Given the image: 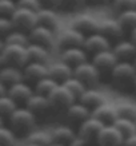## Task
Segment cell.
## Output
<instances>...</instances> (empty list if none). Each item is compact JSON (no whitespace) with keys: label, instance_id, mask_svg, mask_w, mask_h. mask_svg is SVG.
I'll return each mask as SVG.
<instances>
[{"label":"cell","instance_id":"60d3db41","mask_svg":"<svg viewBox=\"0 0 136 146\" xmlns=\"http://www.w3.org/2000/svg\"><path fill=\"white\" fill-rule=\"evenodd\" d=\"M15 3H16V7L31 9V11H37L41 8L39 0H16Z\"/></svg>","mask_w":136,"mask_h":146},{"label":"cell","instance_id":"4dcf8cb0","mask_svg":"<svg viewBox=\"0 0 136 146\" xmlns=\"http://www.w3.org/2000/svg\"><path fill=\"white\" fill-rule=\"evenodd\" d=\"M112 125H115V127L123 134L124 138L129 137V135H132V134H136L135 121H131V119H127V118H120V117H118L116 121H115Z\"/></svg>","mask_w":136,"mask_h":146},{"label":"cell","instance_id":"c3c4849f","mask_svg":"<svg viewBox=\"0 0 136 146\" xmlns=\"http://www.w3.org/2000/svg\"><path fill=\"white\" fill-rule=\"evenodd\" d=\"M132 91L135 93V95H136V76H135V80H133V86H132Z\"/></svg>","mask_w":136,"mask_h":146},{"label":"cell","instance_id":"1f68e13d","mask_svg":"<svg viewBox=\"0 0 136 146\" xmlns=\"http://www.w3.org/2000/svg\"><path fill=\"white\" fill-rule=\"evenodd\" d=\"M16 107H18L16 102L11 97H8L7 93L0 95V117L1 118H8Z\"/></svg>","mask_w":136,"mask_h":146},{"label":"cell","instance_id":"5b68a950","mask_svg":"<svg viewBox=\"0 0 136 146\" xmlns=\"http://www.w3.org/2000/svg\"><path fill=\"white\" fill-rule=\"evenodd\" d=\"M72 76L79 79L87 89H95L100 82V75L97 72L96 67L92 64V62H88V60L74 67Z\"/></svg>","mask_w":136,"mask_h":146},{"label":"cell","instance_id":"e575fe53","mask_svg":"<svg viewBox=\"0 0 136 146\" xmlns=\"http://www.w3.org/2000/svg\"><path fill=\"white\" fill-rule=\"evenodd\" d=\"M16 138L18 137L9 127L4 125L0 126V146H15Z\"/></svg>","mask_w":136,"mask_h":146},{"label":"cell","instance_id":"7dc6e473","mask_svg":"<svg viewBox=\"0 0 136 146\" xmlns=\"http://www.w3.org/2000/svg\"><path fill=\"white\" fill-rule=\"evenodd\" d=\"M5 93H7V87L0 82V95H3V94H5Z\"/></svg>","mask_w":136,"mask_h":146},{"label":"cell","instance_id":"ee69618b","mask_svg":"<svg viewBox=\"0 0 136 146\" xmlns=\"http://www.w3.org/2000/svg\"><path fill=\"white\" fill-rule=\"evenodd\" d=\"M123 146H136V134H132L129 137L124 138Z\"/></svg>","mask_w":136,"mask_h":146},{"label":"cell","instance_id":"d6986e66","mask_svg":"<svg viewBox=\"0 0 136 146\" xmlns=\"http://www.w3.org/2000/svg\"><path fill=\"white\" fill-rule=\"evenodd\" d=\"M97 26H99V22L89 15H80L78 18H75L71 23V27L79 31L80 34H83L84 36L97 32Z\"/></svg>","mask_w":136,"mask_h":146},{"label":"cell","instance_id":"4fadbf2b","mask_svg":"<svg viewBox=\"0 0 136 146\" xmlns=\"http://www.w3.org/2000/svg\"><path fill=\"white\" fill-rule=\"evenodd\" d=\"M32 94H34V87L30 83H27L26 80H20L18 83L7 87V95L12 98L18 106L19 105L24 106Z\"/></svg>","mask_w":136,"mask_h":146},{"label":"cell","instance_id":"52a82bcc","mask_svg":"<svg viewBox=\"0 0 136 146\" xmlns=\"http://www.w3.org/2000/svg\"><path fill=\"white\" fill-rule=\"evenodd\" d=\"M92 64L96 67L97 72L101 78H108L110 79L111 71L115 67V64L118 63V59L115 56V54L112 52V50H104V51H100V52L92 55Z\"/></svg>","mask_w":136,"mask_h":146},{"label":"cell","instance_id":"603a6c76","mask_svg":"<svg viewBox=\"0 0 136 146\" xmlns=\"http://www.w3.org/2000/svg\"><path fill=\"white\" fill-rule=\"evenodd\" d=\"M72 70H74L72 67L60 60V62L52 63L51 66H48V76L52 78L56 83L62 84L72 76Z\"/></svg>","mask_w":136,"mask_h":146},{"label":"cell","instance_id":"816d5d0a","mask_svg":"<svg viewBox=\"0 0 136 146\" xmlns=\"http://www.w3.org/2000/svg\"><path fill=\"white\" fill-rule=\"evenodd\" d=\"M48 146H66V145H60V143H49Z\"/></svg>","mask_w":136,"mask_h":146},{"label":"cell","instance_id":"d6a6232c","mask_svg":"<svg viewBox=\"0 0 136 146\" xmlns=\"http://www.w3.org/2000/svg\"><path fill=\"white\" fill-rule=\"evenodd\" d=\"M4 44H22V46H27L30 42H28V35L26 32L19 31V30H15L13 28L12 31L9 32L8 35L5 36L4 39Z\"/></svg>","mask_w":136,"mask_h":146},{"label":"cell","instance_id":"b9f144b4","mask_svg":"<svg viewBox=\"0 0 136 146\" xmlns=\"http://www.w3.org/2000/svg\"><path fill=\"white\" fill-rule=\"evenodd\" d=\"M93 145H95L93 142L87 141V139H84L83 137H80L78 134H76V137L68 143V146H93Z\"/></svg>","mask_w":136,"mask_h":146},{"label":"cell","instance_id":"30bf717a","mask_svg":"<svg viewBox=\"0 0 136 146\" xmlns=\"http://www.w3.org/2000/svg\"><path fill=\"white\" fill-rule=\"evenodd\" d=\"M97 32L103 35L105 39L111 43V46L118 43L119 40L123 39L124 32L116 19H105L103 22H99Z\"/></svg>","mask_w":136,"mask_h":146},{"label":"cell","instance_id":"8fae6325","mask_svg":"<svg viewBox=\"0 0 136 146\" xmlns=\"http://www.w3.org/2000/svg\"><path fill=\"white\" fill-rule=\"evenodd\" d=\"M22 72L23 80L34 86L36 82H39L44 76L48 75V66L45 63L40 62H27V64L22 68Z\"/></svg>","mask_w":136,"mask_h":146},{"label":"cell","instance_id":"6da1fadb","mask_svg":"<svg viewBox=\"0 0 136 146\" xmlns=\"http://www.w3.org/2000/svg\"><path fill=\"white\" fill-rule=\"evenodd\" d=\"M135 76L136 68L131 62H118L111 71L110 80L114 89L120 93H128L132 91Z\"/></svg>","mask_w":136,"mask_h":146},{"label":"cell","instance_id":"f6af8a7d","mask_svg":"<svg viewBox=\"0 0 136 146\" xmlns=\"http://www.w3.org/2000/svg\"><path fill=\"white\" fill-rule=\"evenodd\" d=\"M110 0H85V4H91V5H103Z\"/></svg>","mask_w":136,"mask_h":146},{"label":"cell","instance_id":"9f6ffc18","mask_svg":"<svg viewBox=\"0 0 136 146\" xmlns=\"http://www.w3.org/2000/svg\"><path fill=\"white\" fill-rule=\"evenodd\" d=\"M135 126H136V119H135Z\"/></svg>","mask_w":136,"mask_h":146},{"label":"cell","instance_id":"f546056e","mask_svg":"<svg viewBox=\"0 0 136 146\" xmlns=\"http://www.w3.org/2000/svg\"><path fill=\"white\" fill-rule=\"evenodd\" d=\"M57 84L59 83H56L52 78H49V76L47 75V76H44L43 79H40L39 82H36L32 87H34V93L47 97V95H48V94L51 93L55 87H56Z\"/></svg>","mask_w":136,"mask_h":146},{"label":"cell","instance_id":"277c9868","mask_svg":"<svg viewBox=\"0 0 136 146\" xmlns=\"http://www.w3.org/2000/svg\"><path fill=\"white\" fill-rule=\"evenodd\" d=\"M27 46L22 44H4L3 50L0 51L4 66H12L23 68L27 64Z\"/></svg>","mask_w":136,"mask_h":146},{"label":"cell","instance_id":"f35d334b","mask_svg":"<svg viewBox=\"0 0 136 146\" xmlns=\"http://www.w3.org/2000/svg\"><path fill=\"white\" fill-rule=\"evenodd\" d=\"M111 3L114 9L118 12L136 8V0H111Z\"/></svg>","mask_w":136,"mask_h":146},{"label":"cell","instance_id":"7402d4cb","mask_svg":"<svg viewBox=\"0 0 136 146\" xmlns=\"http://www.w3.org/2000/svg\"><path fill=\"white\" fill-rule=\"evenodd\" d=\"M87 56L88 55L83 50V47H70L62 51V62H64L72 68L79 66L80 63L85 62Z\"/></svg>","mask_w":136,"mask_h":146},{"label":"cell","instance_id":"8992f818","mask_svg":"<svg viewBox=\"0 0 136 146\" xmlns=\"http://www.w3.org/2000/svg\"><path fill=\"white\" fill-rule=\"evenodd\" d=\"M11 22H12V26L15 30H19V31L28 34L37 24L36 11L16 7V9L11 15Z\"/></svg>","mask_w":136,"mask_h":146},{"label":"cell","instance_id":"7a4b0ae2","mask_svg":"<svg viewBox=\"0 0 136 146\" xmlns=\"http://www.w3.org/2000/svg\"><path fill=\"white\" fill-rule=\"evenodd\" d=\"M9 129L12 130L16 137H24L35 129L36 118L26 106H18L8 117Z\"/></svg>","mask_w":136,"mask_h":146},{"label":"cell","instance_id":"9a60e30c","mask_svg":"<svg viewBox=\"0 0 136 146\" xmlns=\"http://www.w3.org/2000/svg\"><path fill=\"white\" fill-rule=\"evenodd\" d=\"M27 35H28V42L30 43L44 46L47 48L52 47V44H53V36H55L53 35V31L47 28V27L36 24Z\"/></svg>","mask_w":136,"mask_h":146},{"label":"cell","instance_id":"ffe728a7","mask_svg":"<svg viewBox=\"0 0 136 146\" xmlns=\"http://www.w3.org/2000/svg\"><path fill=\"white\" fill-rule=\"evenodd\" d=\"M91 115L93 118H96L97 121H100L103 125H112L118 118V111L115 106L104 102L96 109H93L91 111Z\"/></svg>","mask_w":136,"mask_h":146},{"label":"cell","instance_id":"9c48e42d","mask_svg":"<svg viewBox=\"0 0 136 146\" xmlns=\"http://www.w3.org/2000/svg\"><path fill=\"white\" fill-rule=\"evenodd\" d=\"M123 134L115 127V125H103L96 137V146H123Z\"/></svg>","mask_w":136,"mask_h":146},{"label":"cell","instance_id":"4316f807","mask_svg":"<svg viewBox=\"0 0 136 146\" xmlns=\"http://www.w3.org/2000/svg\"><path fill=\"white\" fill-rule=\"evenodd\" d=\"M20 80H23L22 68L12 66H4L0 70V82L4 84L5 87H9V86L18 83Z\"/></svg>","mask_w":136,"mask_h":146},{"label":"cell","instance_id":"d590c367","mask_svg":"<svg viewBox=\"0 0 136 146\" xmlns=\"http://www.w3.org/2000/svg\"><path fill=\"white\" fill-rule=\"evenodd\" d=\"M118 117L120 118H127V119L135 121L136 119V106L132 103H122L116 106Z\"/></svg>","mask_w":136,"mask_h":146},{"label":"cell","instance_id":"bcb514c9","mask_svg":"<svg viewBox=\"0 0 136 146\" xmlns=\"http://www.w3.org/2000/svg\"><path fill=\"white\" fill-rule=\"evenodd\" d=\"M129 35H131V40H132V43H133V44L136 46V28L131 32V34H129Z\"/></svg>","mask_w":136,"mask_h":146},{"label":"cell","instance_id":"484cf974","mask_svg":"<svg viewBox=\"0 0 136 146\" xmlns=\"http://www.w3.org/2000/svg\"><path fill=\"white\" fill-rule=\"evenodd\" d=\"M26 48H27V59H28V62H40V63L48 62L49 52L47 47L35 44V43H28Z\"/></svg>","mask_w":136,"mask_h":146},{"label":"cell","instance_id":"7bdbcfd3","mask_svg":"<svg viewBox=\"0 0 136 146\" xmlns=\"http://www.w3.org/2000/svg\"><path fill=\"white\" fill-rule=\"evenodd\" d=\"M59 1L60 0H39L40 5L43 7V8H57L59 7Z\"/></svg>","mask_w":136,"mask_h":146},{"label":"cell","instance_id":"7c38bea8","mask_svg":"<svg viewBox=\"0 0 136 146\" xmlns=\"http://www.w3.org/2000/svg\"><path fill=\"white\" fill-rule=\"evenodd\" d=\"M66 115V119L68 121V125L72 127H79L80 123L84 122L88 117H91V111L88 110L87 107L81 105L80 102L75 101L64 113Z\"/></svg>","mask_w":136,"mask_h":146},{"label":"cell","instance_id":"11a10c76","mask_svg":"<svg viewBox=\"0 0 136 146\" xmlns=\"http://www.w3.org/2000/svg\"><path fill=\"white\" fill-rule=\"evenodd\" d=\"M1 125H3V118L0 117V126H1Z\"/></svg>","mask_w":136,"mask_h":146},{"label":"cell","instance_id":"8d00e7d4","mask_svg":"<svg viewBox=\"0 0 136 146\" xmlns=\"http://www.w3.org/2000/svg\"><path fill=\"white\" fill-rule=\"evenodd\" d=\"M83 5H85V0H60L57 8L63 9L66 12H75V11H79Z\"/></svg>","mask_w":136,"mask_h":146},{"label":"cell","instance_id":"f907efd6","mask_svg":"<svg viewBox=\"0 0 136 146\" xmlns=\"http://www.w3.org/2000/svg\"><path fill=\"white\" fill-rule=\"evenodd\" d=\"M3 47H4V40H3L1 38H0V51L3 50Z\"/></svg>","mask_w":136,"mask_h":146},{"label":"cell","instance_id":"6f0895ef","mask_svg":"<svg viewBox=\"0 0 136 146\" xmlns=\"http://www.w3.org/2000/svg\"><path fill=\"white\" fill-rule=\"evenodd\" d=\"M15 1H16V0H15Z\"/></svg>","mask_w":136,"mask_h":146},{"label":"cell","instance_id":"db71d44e","mask_svg":"<svg viewBox=\"0 0 136 146\" xmlns=\"http://www.w3.org/2000/svg\"><path fill=\"white\" fill-rule=\"evenodd\" d=\"M26 146H39V145H32V143H27Z\"/></svg>","mask_w":136,"mask_h":146},{"label":"cell","instance_id":"681fc988","mask_svg":"<svg viewBox=\"0 0 136 146\" xmlns=\"http://www.w3.org/2000/svg\"><path fill=\"white\" fill-rule=\"evenodd\" d=\"M4 67V62H3V58H1V54H0V70Z\"/></svg>","mask_w":136,"mask_h":146},{"label":"cell","instance_id":"44dd1931","mask_svg":"<svg viewBox=\"0 0 136 146\" xmlns=\"http://www.w3.org/2000/svg\"><path fill=\"white\" fill-rule=\"evenodd\" d=\"M84 38L85 36L83 34H80L79 31H76V30H74L71 27V28L64 30L60 34V36H59V46L62 47V50L70 48V47H81Z\"/></svg>","mask_w":136,"mask_h":146},{"label":"cell","instance_id":"836d02e7","mask_svg":"<svg viewBox=\"0 0 136 146\" xmlns=\"http://www.w3.org/2000/svg\"><path fill=\"white\" fill-rule=\"evenodd\" d=\"M62 84H64V87H66V89L68 90L72 95H74V98L76 99V101H78V98L83 94L84 90L87 89V87H85V86H84L79 79H76L75 76H71L70 79H67L66 82L62 83Z\"/></svg>","mask_w":136,"mask_h":146},{"label":"cell","instance_id":"ba28073f","mask_svg":"<svg viewBox=\"0 0 136 146\" xmlns=\"http://www.w3.org/2000/svg\"><path fill=\"white\" fill-rule=\"evenodd\" d=\"M24 106L35 115L36 121L47 119L49 115L52 114V113H51V109H49V103H48L47 97L40 95V94H36V93H34L31 97L28 98V101L26 102Z\"/></svg>","mask_w":136,"mask_h":146},{"label":"cell","instance_id":"cb8c5ba5","mask_svg":"<svg viewBox=\"0 0 136 146\" xmlns=\"http://www.w3.org/2000/svg\"><path fill=\"white\" fill-rule=\"evenodd\" d=\"M78 102H80L81 105L87 107L89 111H92L93 109H96L97 106H100L101 103L105 102L104 95L97 91L95 89H85L83 91V94L78 98Z\"/></svg>","mask_w":136,"mask_h":146},{"label":"cell","instance_id":"ab89813d","mask_svg":"<svg viewBox=\"0 0 136 146\" xmlns=\"http://www.w3.org/2000/svg\"><path fill=\"white\" fill-rule=\"evenodd\" d=\"M12 30H13V26H12V22H11V18L0 16V38L4 39Z\"/></svg>","mask_w":136,"mask_h":146},{"label":"cell","instance_id":"2e32d148","mask_svg":"<svg viewBox=\"0 0 136 146\" xmlns=\"http://www.w3.org/2000/svg\"><path fill=\"white\" fill-rule=\"evenodd\" d=\"M101 127H103V123L91 115V117H88L84 122L80 123V126L78 127V131H76V133H78V135L83 137L84 139L91 141L96 145V137H97V134H99Z\"/></svg>","mask_w":136,"mask_h":146},{"label":"cell","instance_id":"74e56055","mask_svg":"<svg viewBox=\"0 0 136 146\" xmlns=\"http://www.w3.org/2000/svg\"><path fill=\"white\" fill-rule=\"evenodd\" d=\"M15 9H16L15 0H0V16L11 18Z\"/></svg>","mask_w":136,"mask_h":146},{"label":"cell","instance_id":"5bb4252c","mask_svg":"<svg viewBox=\"0 0 136 146\" xmlns=\"http://www.w3.org/2000/svg\"><path fill=\"white\" fill-rule=\"evenodd\" d=\"M81 47L87 52V55H95V54L100 52V51L111 48V43L103 35H100L99 32H95V34L87 35L84 38Z\"/></svg>","mask_w":136,"mask_h":146},{"label":"cell","instance_id":"d4e9b609","mask_svg":"<svg viewBox=\"0 0 136 146\" xmlns=\"http://www.w3.org/2000/svg\"><path fill=\"white\" fill-rule=\"evenodd\" d=\"M36 19H37V24L43 27H47L49 30H55L59 26V18H57L55 9L52 8H41L36 11Z\"/></svg>","mask_w":136,"mask_h":146},{"label":"cell","instance_id":"3957f363","mask_svg":"<svg viewBox=\"0 0 136 146\" xmlns=\"http://www.w3.org/2000/svg\"><path fill=\"white\" fill-rule=\"evenodd\" d=\"M47 99H48L51 113H55V114H59V113L64 114L67 109L76 101L74 95L64 87V84H57L47 95Z\"/></svg>","mask_w":136,"mask_h":146},{"label":"cell","instance_id":"f1b7e54d","mask_svg":"<svg viewBox=\"0 0 136 146\" xmlns=\"http://www.w3.org/2000/svg\"><path fill=\"white\" fill-rule=\"evenodd\" d=\"M27 143H32V145H39V146H48L51 143V137L49 133L43 131V130H32L31 133L26 137Z\"/></svg>","mask_w":136,"mask_h":146},{"label":"cell","instance_id":"ac0fdd59","mask_svg":"<svg viewBox=\"0 0 136 146\" xmlns=\"http://www.w3.org/2000/svg\"><path fill=\"white\" fill-rule=\"evenodd\" d=\"M76 134H78L76 130L70 125H59L49 131L51 143H60V145L68 146V143L76 137Z\"/></svg>","mask_w":136,"mask_h":146},{"label":"cell","instance_id":"83f0119b","mask_svg":"<svg viewBox=\"0 0 136 146\" xmlns=\"http://www.w3.org/2000/svg\"><path fill=\"white\" fill-rule=\"evenodd\" d=\"M116 20L119 22L124 34H131L136 28V8L119 12V16Z\"/></svg>","mask_w":136,"mask_h":146},{"label":"cell","instance_id":"e0dca14e","mask_svg":"<svg viewBox=\"0 0 136 146\" xmlns=\"http://www.w3.org/2000/svg\"><path fill=\"white\" fill-rule=\"evenodd\" d=\"M112 52L118 59V62H132L136 56V46L132 43V40H119L115 43L114 47H111Z\"/></svg>","mask_w":136,"mask_h":146},{"label":"cell","instance_id":"f5cc1de1","mask_svg":"<svg viewBox=\"0 0 136 146\" xmlns=\"http://www.w3.org/2000/svg\"><path fill=\"white\" fill-rule=\"evenodd\" d=\"M131 63H132V64H133V67H135V68H136V56L133 58V60H132Z\"/></svg>","mask_w":136,"mask_h":146}]
</instances>
